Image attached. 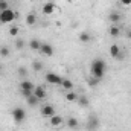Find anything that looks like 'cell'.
Instances as JSON below:
<instances>
[{"label": "cell", "mask_w": 131, "mask_h": 131, "mask_svg": "<svg viewBox=\"0 0 131 131\" xmlns=\"http://www.w3.org/2000/svg\"><path fill=\"white\" fill-rule=\"evenodd\" d=\"M122 52H121V47L117 46V44H111L110 46V55L113 57V58H119V60H122V55H121Z\"/></svg>", "instance_id": "9"}, {"label": "cell", "mask_w": 131, "mask_h": 131, "mask_svg": "<svg viewBox=\"0 0 131 131\" xmlns=\"http://www.w3.org/2000/svg\"><path fill=\"white\" fill-rule=\"evenodd\" d=\"M32 69L35 70V72H40V70L43 69V64H41L40 61H34L32 63Z\"/></svg>", "instance_id": "24"}, {"label": "cell", "mask_w": 131, "mask_h": 131, "mask_svg": "<svg viewBox=\"0 0 131 131\" xmlns=\"http://www.w3.org/2000/svg\"><path fill=\"white\" fill-rule=\"evenodd\" d=\"M99 81H101V79H98V78H95V76H92V78H89V79H87V84H89L90 87H96Z\"/></svg>", "instance_id": "23"}, {"label": "cell", "mask_w": 131, "mask_h": 131, "mask_svg": "<svg viewBox=\"0 0 131 131\" xmlns=\"http://www.w3.org/2000/svg\"><path fill=\"white\" fill-rule=\"evenodd\" d=\"M76 98H78V95L73 93V92H67V93H66V101H69V102H75Z\"/></svg>", "instance_id": "20"}, {"label": "cell", "mask_w": 131, "mask_h": 131, "mask_svg": "<svg viewBox=\"0 0 131 131\" xmlns=\"http://www.w3.org/2000/svg\"><path fill=\"white\" fill-rule=\"evenodd\" d=\"M98 127H99V119L95 114H92V116L89 117V121H87V128L90 131H96Z\"/></svg>", "instance_id": "6"}, {"label": "cell", "mask_w": 131, "mask_h": 131, "mask_svg": "<svg viewBox=\"0 0 131 131\" xmlns=\"http://www.w3.org/2000/svg\"><path fill=\"white\" fill-rule=\"evenodd\" d=\"M12 119L17 122V124H21L25 119H26V111L21 108V107H15L12 110Z\"/></svg>", "instance_id": "3"}, {"label": "cell", "mask_w": 131, "mask_h": 131, "mask_svg": "<svg viewBox=\"0 0 131 131\" xmlns=\"http://www.w3.org/2000/svg\"><path fill=\"white\" fill-rule=\"evenodd\" d=\"M9 55V47H0V57H8Z\"/></svg>", "instance_id": "28"}, {"label": "cell", "mask_w": 131, "mask_h": 131, "mask_svg": "<svg viewBox=\"0 0 131 131\" xmlns=\"http://www.w3.org/2000/svg\"><path fill=\"white\" fill-rule=\"evenodd\" d=\"M23 46H25V41H23L21 38H17V40H15V47H17V49H23Z\"/></svg>", "instance_id": "26"}, {"label": "cell", "mask_w": 131, "mask_h": 131, "mask_svg": "<svg viewBox=\"0 0 131 131\" xmlns=\"http://www.w3.org/2000/svg\"><path fill=\"white\" fill-rule=\"evenodd\" d=\"M127 38H128V40H131V29H128V31H127Z\"/></svg>", "instance_id": "31"}, {"label": "cell", "mask_w": 131, "mask_h": 131, "mask_svg": "<svg viewBox=\"0 0 131 131\" xmlns=\"http://www.w3.org/2000/svg\"><path fill=\"white\" fill-rule=\"evenodd\" d=\"M44 79H46L49 84H55V85H61V82H63V78H61L60 75L53 73V72H49V73H46Z\"/></svg>", "instance_id": "4"}, {"label": "cell", "mask_w": 131, "mask_h": 131, "mask_svg": "<svg viewBox=\"0 0 131 131\" xmlns=\"http://www.w3.org/2000/svg\"><path fill=\"white\" fill-rule=\"evenodd\" d=\"M61 85L64 87L66 90H72V89H73V82H72L70 79H67V78H63V82H61Z\"/></svg>", "instance_id": "18"}, {"label": "cell", "mask_w": 131, "mask_h": 131, "mask_svg": "<svg viewBox=\"0 0 131 131\" xmlns=\"http://www.w3.org/2000/svg\"><path fill=\"white\" fill-rule=\"evenodd\" d=\"M66 124H67V127L70 130H76L78 128V119H75V117H69Z\"/></svg>", "instance_id": "13"}, {"label": "cell", "mask_w": 131, "mask_h": 131, "mask_svg": "<svg viewBox=\"0 0 131 131\" xmlns=\"http://www.w3.org/2000/svg\"><path fill=\"white\" fill-rule=\"evenodd\" d=\"M121 3H122V5H125V6H130L131 0H121Z\"/></svg>", "instance_id": "30"}, {"label": "cell", "mask_w": 131, "mask_h": 131, "mask_svg": "<svg viewBox=\"0 0 131 131\" xmlns=\"http://www.w3.org/2000/svg\"><path fill=\"white\" fill-rule=\"evenodd\" d=\"M34 95L40 99V101H43V99L46 98V90H44L41 85H38V87H35V89H34Z\"/></svg>", "instance_id": "11"}, {"label": "cell", "mask_w": 131, "mask_h": 131, "mask_svg": "<svg viewBox=\"0 0 131 131\" xmlns=\"http://www.w3.org/2000/svg\"><path fill=\"white\" fill-rule=\"evenodd\" d=\"M90 73L92 76L98 78V79H102L104 75H105V61L104 60H93L92 64H90Z\"/></svg>", "instance_id": "1"}, {"label": "cell", "mask_w": 131, "mask_h": 131, "mask_svg": "<svg viewBox=\"0 0 131 131\" xmlns=\"http://www.w3.org/2000/svg\"><path fill=\"white\" fill-rule=\"evenodd\" d=\"M9 35L17 37V35H18V28H17V26H11V28H9Z\"/></svg>", "instance_id": "25"}, {"label": "cell", "mask_w": 131, "mask_h": 131, "mask_svg": "<svg viewBox=\"0 0 131 131\" xmlns=\"http://www.w3.org/2000/svg\"><path fill=\"white\" fill-rule=\"evenodd\" d=\"M9 6H8V3H6V0H0V11H5V9H8Z\"/></svg>", "instance_id": "29"}, {"label": "cell", "mask_w": 131, "mask_h": 131, "mask_svg": "<svg viewBox=\"0 0 131 131\" xmlns=\"http://www.w3.org/2000/svg\"><path fill=\"white\" fill-rule=\"evenodd\" d=\"M76 101H78V104H79L81 107H85V105H89V98H87V96H84V95L78 96V98H76Z\"/></svg>", "instance_id": "19"}, {"label": "cell", "mask_w": 131, "mask_h": 131, "mask_svg": "<svg viewBox=\"0 0 131 131\" xmlns=\"http://www.w3.org/2000/svg\"><path fill=\"white\" fill-rule=\"evenodd\" d=\"M43 14L44 15H50V14H53V11H55V5L53 3H50V2H47V3H44L43 5Z\"/></svg>", "instance_id": "10"}, {"label": "cell", "mask_w": 131, "mask_h": 131, "mask_svg": "<svg viewBox=\"0 0 131 131\" xmlns=\"http://www.w3.org/2000/svg\"><path fill=\"white\" fill-rule=\"evenodd\" d=\"M55 114H57V113H55V108H53L52 105L47 104V105H43V107H41V116H43V117L50 119V117L55 116Z\"/></svg>", "instance_id": "5"}, {"label": "cell", "mask_w": 131, "mask_h": 131, "mask_svg": "<svg viewBox=\"0 0 131 131\" xmlns=\"http://www.w3.org/2000/svg\"><path fill=\"white\" fill-rule=\"evenodd\" d=\"M34 89H35V85H34L32 81H29V79H25V81L20 82V90L21 92H32L34 93Z\"/></svg>", "instance_id": "8"}, {"label": "cell", "mask_w": 131, "mask_h": 131, "mask_svg": "<svg viewBox=\"0 0 131 131\" xmlns=\"http://www.w3.org/2000/svg\"><path fill=\"white\" fill-rule=\"evenodd\" d=\"M0 72H2V66H0Z\"/></svg>", "instance_id": "32"}, {"label": "cell", "mask_w": 131, "mask_h": 131, "mask_svg": "<svg viewBox=\"0 0 131 131\" xmlns=\"http://www.w3.org/2000/svg\"><path fill=\"white\" fill-rule=\"evenodd\" d=\"M108 18H110V21H111V23H117V21L121 20V15H119L117 12H111Z\"/></svg>", "instance_id": "22"}, {"label": "cell", "mask_w": 131, "mask_h": 131, "mask_svg": "<svg viewBox=\"0 0 131 131\" xmlns=\"http://www.w3.org/2000/svg\"><path fill=\"white\" fill-rule=\"evenodd\" d=\"M35 23H37L35 14H28V15H26V25H28V26H34Z\"/></svg>", "instance_id": "15"}, {"label": "cell", "mask_w": 131, "mask_h": 131, "mask_svg": "<svg viewBox=\"0 0 131 131\" xmlns=\"http://www.w3.org/2000/svg\"><path fill=\"white\" fill-rule=\"evenodd\" d=\"M49 121H50V125H52V127H60V125H61V124L64 122V119H63L61 116H58V114L52 116V117H50Z\"/></svg>", "instance_id": "12"}, {"label": "cell", "mask_w": 131, "mask_h": 131, "mask_svg": "<svg viewBox=\"0 0 131 131\" xmlns=\"http://www.w3.org/2000/svg\"><path fill=\"white\" fill-rule=\"evenodd\" d=\"M26 101H28V104H29L31 107H35V105H37V104L40 102V99L37 98V96H35L34 93L31 95V96H29V98H26Z\"/></svg>", "instance_id": "16"}, {"label": "cell", "mask_w": 131, "mask_h": 131, "mask_svg": "<svg viewBox=\"0 0 131 131\" xmlns=\"http://www.w3.org/2000/svg\"><path fill=\"white\" fill-rule=\"evenodd\" d=\"M17 73H18L20 76H23V78H25V76L28 75V70H26L25 67H18V69H17Z\"/></svg>", "instance_id": "27"}, {"label": "cell", "mask_w": 131, "mask_h": 131, "mask_svg": "<svg viewBox=\"0 0 131 131\" xmlns=\"http://www.w3.org/2000/svg\"><path fill=\"white\" fill-rule=\"evenodd\" d=\"M18 17V14L17 12H14L12 9H5V11H0V21L2 23H11V21H14L15 18Z\"/></svg>", "instance_id": "2"}, {"label": "cell", "mask_w": 131, "mask_h": 131, "mask_svg": "<svg viewBox=\"0 0 131 131\" xmlns=\"http://www.w3.org/2000/svg\"><path fill=\"white\" fill-rule=\"evenodd\" d=\"M29 47L32 49V50H40V47H41V41H38V40H31L29 41Z\"/></svg>", "instance_id": "14"}, {"label": "cell", "mask_w": 131, "mask_h": 131, "mask_svg": "<svg viewBox=\"0 0 131 131\" xmlns=\"http://www.w3.org/2000/svg\"><path fill=\"white\" fill-rule=\"evenodd\" d=\"M119 34H121V29H119L116 25H113V26L110 28V35H111V37H119Z\"/></svg>", "instance_id": "21"}, {"label": "cell", "mask_w": 131, "mask_h": 131, "mask_svg": "<svg viewBox=\"0 0 131 131\" xmlns=\"http://www.w3.org/2000/svg\"><path fill=\"white\" fill-rule=\"evenodd\" d=\"M40 52H41L44 57H52V55H53V47H52L49 43H41Z\"/></svg>", "instance_id": "7"}, {"label": "cell", "mask_w": 131, "mask_h": 131, "mask_svg": "<svg viewBox=\"0 0 131 131\" xmlns=\"http://www.w3.org/2000/svg\"><path fill=\"white\" fill-rule=\"evenodd\" d=\"M90 40H92V37H90L89 32H81L79 34V41H81V43H89Z\"/></svg>", "instance_id": "17"}]
</instances>
